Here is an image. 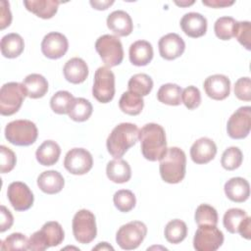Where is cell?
I'll return each instance as SVG.
<instances>
[{
  "mask_svg": "<svg viewBox=\"0 0 251 251\" xmlns=\"http://www.w3.org/2000/svg\"><path fill=\"white\" fill-rule=\"evenodd\" d=\"M247 217V214L244 210L239 208L228 209L223 218V224L226 229L230 233H236L238 228L244 219Z\"/></svg>",
  "mask_w": 251,
  "mask_h": 251,
  "instance_id": "d590c367",
  "label": "cell"
},
{
  "mask_svg": "<svg viewBox=\"0 0 251 251\" xmlns=\"http://www.w3.org/2000/svg\"><path fill=\"white\" fill-rule=\"evenodd\" d=\"M236 21L231 17H221L214 25V31L218 38L222 40H229L234 36Z\"/></svg>",
  "mask_w": 251,
  "mask_h": 251,
  "instance_id": "8d00e7d4",
  "label": "cell"
},
{
  "mask_svg": "<svg viewBox=\"0 0 251 251\" xmlns=\"http://www.w3.org/2000/svg\"><path fill=\"white\" fill-rule=\"evenodd\" d=\"M61 155V148L54 140H45L35 152L37 162L42 166L55 165Z\"/></svg>",
  "mask_w": 251,
  "mask_h": 251,
  "instance_id": "4316f807",
  "label": "cell"
},
{
  "mask_svg": "<svg viewBox=\"0 0 251 251\" xmlns=\"http://www.w3.org/2000/svg\"><path fill=\"white\" fill-rule=\"evenodd\" d=\"M164 234L168 242L173 244L180 243L187 235V226L179 219L172 220L167 224Z\"/></svg>",
  "mask_w": 251,
  "mask_h": 251,
  "instance_id": "d6a6232c",
  "label": "cell"
},
{
  "mask_svg": "<svg viewBox=\"0 0 251 251\" xmlns=\"http://www.w3.org/2000/svg\"><path fill=\"white\" fill-rule=\"evenodd\" d=\"M93 166L92 155L84 148H73L67 152L64 159L65 169L76 176L85 175Z\"/></svg>",
  "mask_w": 251,
  "mask_h": 251,
  "instance_id": "4fadbf2b",
  "label": "cell"
},
{
  "mask_svg": "<svg viewBox=\"0 0 251 251\" xmlns=\"http://www.w3.org/2000/svg\"><path fill=\"white\" fill-rule=\"evenodd\" d=\"M73 233L75 240L81 244H87L97 235L95 216L86 209L77 211L73 218Z\"/></svg>",
  "mask_w": 251,
  "mask_h": 251,
  "instance_id": "ba28073f",
  "label": "cell"
},
{
  "mask_svg": "<svg viewBox=\"0 0 251 251\" xmlns=\"http://www.w3.org/2000/svg\"><path fill=\"white\" fill-rule=\"evenodd\" d=\"M128 91L133 92L139 96L148 95L153 88V80L146 74L133 75L127 83Z\"/></svg>",
  "mask_w": 251,
  "mask_h": 251,
  "instance_id": "836d02e7",
  "label": "cell"
},
{
  "mask_svg": "<svg viewBox=\"0 0 251 251\" xmlns=\"http://www.w3.org/2000/svg\"><path fill=\"white\" fill-rule=\"evenodd\" d=\"M247 50H251V25L250 22H236L234 36Z\"/></svg>",
  "mask_w": 251,
  "mask_h": 251,
  "instance_id": "b9f144b4",
  "label": "cell"
},
{
  "mask_svg": "<svg viewBox=\"0 0 251 251\" xmlns=\"http://www.w3.org/2000/svg\"><path fill=\"white\" fill-rule=\"evenodd\" d=\"M37 185L40 190L46 194H56L63 189L65 180L59 172L50 170L45 171L38 176Z\"/></svg>",
  "mask_w": 251,
  "mask_h": 251,
  "instance_id": "cb8c5ba5",
  "label": "cell"
},
{
  "mask_svg": "<svg viewBox=\"0 0 251 251\" xmlns=\"http://www.w3.org/2000/svg\"><path fill=\"white\" fill-rule=\"evenodd\" d=\"M61 2L55 0H25L24 5L27 11L33 13L37 17L47 20L51 19L58 11Z\"/></svg>",
  "mask_w": 251,
  "mask_h": 251,
  "instance_id": "484cf974",
  "label": "cell"
},
{
  "mask_svg": "<svg viewBox=\"0 0 251 251\" xmlns=\"http://www.w3.org/2000/svg\"><path fill=\"white\" fill-rule=\"evenodd\" d=\"M175 3H176V5H178V6H180V7H186V6L192 5V4L194 3V1H180V2L176 1Z\"/></svg>",
  "mask_w": 251,
  "mask_h": 251,
  "instance_id": "f5cc1de1",
  "label": "cell"
},
{
  "mask_svg": "<svg viewBox=\"0 0 251 251\" xmlns=\"http://www.w3.org/2000/svg\"><path fill=\"white\" fill-rule=\"evenodd\" d=\"M0 215H1V221H0V231L4 232L5 230L9 229L14 223V218L12 213L4 206L1 205V210H0Z\"/></svg>",
  "mask_w": 251,
  "mask_h": 251,
  "instance_id": "7dc6e473",
  "label": "cell"
},
{
  "mask_svg": "<svg viewBox=\"0 0 251 251\" xmlns=\"http://www.w3.org/2000/svg\"><path fill=\"white\" fill-rule=\"evenodd\" d=\"M226 197L236 203H242L246 201L250 196L249 182L240 176L231 177L224 186Z\"/></svg>",
  "mask_w": 251,
  "mask_h": 251,
  "instance_id": "44dd1931",
  "label": "cell"
},
{
  "mask_svg": "<svg viewBox=\"0 0 251 251\" xmlns=\"http://www.w3.org/2000/svg\"><path fill=\"white\" fill-rule=\"evenodd\" d=\"M139 129L131 123H122L116 126L109 134L106 146L107 150L115 159H121L124 154L133 146L138 139Z\"/></svg>",
  "mask_w": 251,
  "mask_h": 251,
  "instance_id": "7a4b0ae2",
  "label": "cell"
},
{
  "mask_svg": "<svg viewBox=\"0 0 251 251\" xmlns=\"http://www.w3.org/2000/svg\"><path fill=\"white\" fill-rule=\"evenodd\" d=\"M194 219L198 226H217L219 217L214 207L208 204H201L195 211Z\"/></svg>",
  "mask_w": 251,
  "mask_h": 251,
  "instance_id": "74e56055",
  "label": "cell"
},
{
  "mask_svg": "<svg viewBox=\"0 0 251 251\" xmlns=\"http://www.w3.org/2000/svg\"><path fill=\"white\" fill-rule=\"evenodd\" d=\"M92 95L100 103H109L115 96V75L110 68L99 67L94 74Z\"/></svg>",
  "mask_w": 251,
  "mask_h": 251,
  "instance_id": "30bf717a",
  "label": "cell"
},
{
  "mask_svg": "<svg viewBox=\"0 0 251 251\" xmlns=\"http://www.w3.org/2000/svg\"><path fill=\"white\" fill-rule=\"evenodd\" d=\"M158 47L161 57L171 61L180 57L183 54L185 43L177 33L171 32L160 38Z\"/></svg>",
  "mask_w": 251,
  "mask_h": 251,
  "instance_id": "2e32d148",
  "label": "cell"
},
{
  "mask_svg": "<svg viewBox=\"0 0 251 251\" xmlns=\"http://www.w3.org/2000/svg\"><path fill=\"white\" fill-rule=\"evenodd\" d=\"M224 243V234L217 226H198L193 247L197 251H216Z\"/></svg>",
  "mask_w": 251,
  "mask_h": 251,
  "instance_id": "8fae6325",
  "label": "cell"
},
{
  "mask_svg": "<svg viewBox=\"0 0 251 251\" xmlns=\"http://www.w3.org/2000/svg\"><path fill=\"white\" fill-rule=\"evenodd\" d=\"M26 96L32 99L43 97L48 91L47 79L39 74H30L23 81Z\"/></svg>",
  "mask_w": 251,
  "mask_h": 251,
  "instance_id": "83f0119b",
  "label": "cell"
},
{
  "mask_svg": "<svg viewBox=\"0 0 251 251\" xmlns=\"http://www.w3.org/2000/svg\"><path fill=\"white\" fill-rule=\"evenodd\" d=\"M114 3V1H90V5L96 10H106Z\"/></svg>",
  "mask_w": 251,
  "mask_h": 251,
  "instance_id": "f907efd6",
  "label": "cell"
},
{
  "mask_svg": "<svg viewBox=\"0 0 251 251\" xmlns=\"http://www.w3.org/2000/svg\"><path fill=\"white\" fill-rule=\"evenodd\" d=\"M206 94L214 100H224L230 93V80L225 75H213L208 76L203 84Z\"/></svg>",
  "mask_w": 251,
  "mask_h": 251,
  "instance_id": "e0dca14e",
  "label": "cell"
},
{
  "mask_svg": "<svg viewBox=\"0 0 251 251\" xmlns=\"http://www.w3.org/2000/svg\"><path fill=\"white\" fill-rule=\"evenodd\" d=\"M75 97L72 93L66 90L57 91L50 99V107L52 111L59 115L68 114L72 102Z\"/></svg>",
  "mask_w": 251,
  "mask_h": 251,
  "instance_id": "e575fe53",
  "label": "cell"
},
{
  "mask_svg": "<svg viewBox=\"0 0 251 251\" xmlns=\"http://www.w3.org/2000/svg\"><path fill=\"white\" fill-rule=\"evenodd\" d=\"M234 94L242 101L251 100V80L250 77L244 76L238 78L234 83Z\"/></svg>",
  "mask_w": 251,
  "mask_h": 251,
  "instance_id": "f6af8a7d",
  "label": "cell"
},
{
  "mask_svg": "<svg viewBox=\"0 0 251 251\" xmlns=\"http://www.w3.org/2000/svg\"><path fill=\"white\" fill-rule=\"evenodd\" d=\"M7 196L12 207L19 212L28 210L34 201L29 187L22 181H13L7 189Z\"/></svg>",
  "mask_w": 251,
  "mask_h": 251,
  "instance_id": "5bb4252c",
  "label": "cell"
},
{
  "mask_svg": "<svg viewBox=\"0 0 251 251\" xmlns=\"http://www.w3.org/2000/svg\"><path fill=\"white\" fill-rule=\"evenodd\" d=\"M25 96L26 92L23 83L12 81L3 84L0 89V114L12 116L17 113Z\"/></svg>",
  "mask_w": 251,
  "mask_h": 251,
  "instance_id": "8992f818",
  "label": "cell"
},
{
  "mask_svg": "<svg viewBox=\"0 0 251 251\" xmlns=\"http://www.w3.org/2000/svg\"><path fill=\"white\" fill-rule=\"evenodd\" d=\"M92 110V105L87 99L77 97L72 102L68 115L69 118L75 122H84L90 118Z\"/></svg>",
  "mask_w": 251,
  "mask_h": 251,
  "instance_id": "1f68e13d",
  "label": "cell"
},
{
  "mask_svg": "<svg viewBox=\"0 0 251 251\" xmlns=\"http://www.w3.org/2000/svg\"><path fill=\"white\" fill-rule=\"evenodd\" d=\"M186 156L178 147H171L160 160V175L162 179L168 183H178L185 176Z\"/></svg>",
  "mask_w": 251,
  "mask_h": 251,
  "instance_id": "3957f363",
  "label": "cell"
},
{
  "mask_svg": "<svg viewBox=\"0 0 251 251\" xmlns=\"http://www.w3.org/2000/svg\"><path fill=\"white\" fill-rule=\"evenodd\" d=\"M107 26L118 36H127L133 29L130 16L123 10L114 11L107 17Z\"/></svg>",
  "mask_w": 251,
  "mask_h": 251,
  "instance_id": "ffe728a7",
  "label": "cell"
},
{
  "mask_svg": "<svg viewBox=\"0 0 251 251\" xmlns=\"http://www.w3.org/2000/svg\"><path fill=\"white\" fill-rule=\"evenodd\" d=\"M202 4L211 8H225L234 4V1L227 0H202Z\"/></svg>",
  "mask_w": 251,
  "mask_h": 251,
  "instance_id": "681fc988",
  "label": "cell"
},
{
  "mask_svg": "<svg viewBox=\"0 0 251 251\" xmlns=\"http://www.w3.org/2000/svg\"><path fill=\"white\" fill-rule=\"evenodd\" d=\"M114 205L115 207L123 213H127L131 211L135 204H136V198L132 191L128 189H121L118 190L113 197Z\"/></svg>",
  "mask_w": 251,
  "mask_h": 251,
  "instance_id": "f35d334b",
  "label": "cell"
},
{
  "mask_svg": "<svg viewBox=\"0 0 251 251\" xmlns=\"http://www.w3.org/2000/svg\"><path fill=\"white\" fill-rule=\"evenodd\" d=\"M147 234V226L140 221H131L123 225L117 231L116 241L124 250L136 249Z\"/></svg>",
  "mask_w": 251,
  "mask_h": 251,
  "instance_id": "9c48e42d",
  "label": "cell"
},
{
  "mask_svg": "<svg viewBox=\"0 0 251 251\" xmlns=\"http://www.w3.org/2000/svg\"><path fill=\"white\" fill-rule=\"evenodd\" d=\"M180 27L187 36L198 38L207 31V19L199 13L189 12L181 18Z\"/></svg>",
  "mask_w": 251,
  "mask_h": 251,
  "instance_id": "d6986e66",
  "label": "cell"
},
{
  "mask_svg": "<svg viewBox=\"0 0 251 251\" xmlns=\"http://www.w3.org/2000/svg\"><path fill=\"white\" fill-rule=\"evenodd\" d=\"M217 154L216 143L208 137L197 139L190 148V157L195 164L203 165L212 161Z\"/></svg>",
  "mask_w": 251,
  "mask_h": 251,
  "instance_id": "ac0fdd59",
  "label": "cell"
},
{
  "mask_svg": "<svg viewBox=\"0 0 251 251\" xmlns=\"http://www.w3.org/2000/svg\"><path fill=\"white\" fill-rule=\"evenodd\" d=\"M0 171L2 174L11 172L17 162L16 154L5 145L0 146Z\"/></svg>",
  "mask_w": 251,
  "mask_h": 251,
  "instance_id": "ee69618b",
  "label": "cell"
},
{
  "mask_svg": "<svg viewBox=\"0 0 251 251\" xmlns=\"http://www.w3.org/2000/svg\"><path fill=\"white\" fill-rule=\"evenodd\" d=\"M182 89L176 83H166L160 86L157 92V99L166 105L178 106L181 103Z\"/></svg>",
  "mask_w": 251,
  "mask_h": 251,
  "instance_id": "4dcf8cb0",
  "label": "cell"
},
{
  "mask_svg": "<svg viewBox=\"0 0 251 251\" xmlns=\"http://www.w3.org/2000/svg\"><path fill=\"white\" fill-rule=\"evenodd\" d=\"M129 61L132 65L142 67L148 65L153 59V47L146 40H137L133 42L128 51Z\"/></svg>",
  "mask_w": 251,
  "mask_h": 251,
  "instance_id": "603a6c76",
  "label": "cell"
},
{
  "mask_svg": "<svg viewBox=\"0 0 251 251\" xmlns=\"http://www.w3.org/2000/svg\"><path fill=\"white\" fill-rule=\"evenodd\" d=\"M64 238L65 232L62 226L55 221L47 222L29 237L28 250L43 251L49 247L58 246Z\"/></svg>",
  "mask_w": 251,
  "mask_h": 251,
  "instance_id": "277c9868",
  "label": "cell"
},
{
  "mask_svg": "<svg viewBox=\"0 0 251 251\" xmlns=\"http://www.w3.org/2000/svg\"><path fill=\"white\" fill-rule=\"evenodd\" d=\"M138 139L143 157L151 162L160 161L167 152L166 132L162 126L149 123L139 129Z\"/></svg>",
  "mask_w": 251,
  "mask_h": 251,
  "instance_id": "6da1fadb",
  "label": "cell"
},
{
  "mask_svg": "<svg viewBox=\"0 0 251 251\" xmlns=\"http://www.w3.org/2000/svg\"><path fill=\"white\" fill-rule=\"evenodd\" d=\"M243 160V155L238 147L231 146L226 148L221 159V164L224 169L227 171H233L240 167Z\"/></svg>",
  "mask_w": 251,
  "mask_h": 251,
  "instance_id": "ab89813d",
  "label": "cell"
},
{
  "mask_svg": "<svg viewBox=\"0 0 251 251\" xmlns=\"http://www.w3.org/2000/svg\"><path fill=\"white\" fill-rule=\"evenodd\" d=\"M93 250H114V248L107 242H100L96 247L93 248Z\"/></svg>",
  "mask_w": 251,
  "mask_h": 251,
  "instance_id": "816d5d0a",
  "label": "cell"
},
{
  "mask_svg": "<svg viewBox=\"0 0 251 251\" xmlns=\"http://www.w3.org/2000/svg\"><path fill=\"white\" fill-rule=\"evenodd\" d=\"M0 21H1V24H0V28L1 29H4L5 27L9 26L11 25V22H12V14H11V11H10V4L9 2L5 1V0H2L0 2Z\"/></svg>",
  "mask_w": 251,
  "mask_h": 251,
  "instance_id": "bcb514c9",
  "label": "cell"
},
{
  "mask_svg": "<svg viewBox=\"0 0 251 251\" xmlns=\"http://www.w3.org/2000/svg\"><path fill=\"white\" fill-rule=\"evenodd\" d=\"M0 48L1 53L5 58L14 59L23 53L25 49V42L20 34L12 32L2 37Z\"/></svg>",
  "mask_w": 251,
  "mask_h": 251,
  "instance_id": "f1b7e54d",
  "label": "cell"
},
{
  "mask_svg": "<svg viewBox=\"0 0 251 251\" xmlns=\"http://www.w3.org/2000/svg\"><path fill=\"white\" fill-rule=\"evenodd\" d=\"M106 174L111 181L115 183H125L131 177V169L126 161L123 159H114L108 162Z\"/></svg>",
  "mask_w": 251,
  "mask_h": 251,
  "instance_id": "d4e9b609",
  "label": "cell"
},
{
  "mask_svg": "<svg viewBox=\"0 0 251 251\" xmlns=\"http://www.w3.org/2000/svg\"><path fill=\"white\" fill-rule=\"evenodd\" d=\"M237 232H239V234L242 237H244L245 239L249 240L251 238V219H250V217L247 216L244 219V221L240 225Z\"/></svg>",
  "mask_w": 251,
  "mask_h": 251,
  "instance_id": "c3c4849f",
  "label": "cell"
},
{
  "mask_svg": "<svg viewBox=\"0 0 251 251\" xmlns=\"http://www.w3.org/2000/svg\"><path fill=\"white\" fill-rule=\"evenodd\" d=\"M95 49L106 67H116L123 62L124 49L118 36L104 34L95 42Z\"/></svg>",
  "mask_w": 251,
  "mask_h": 251,
  "instance_id": "52a82bcc",
  "label": "cell"
},
{
  "mask_svg": "<svg viewBox=\"0 0 251 251\" xmlns=\"http://www.w3.org/2000/svg\"><path fill=\"white\" fill-rule=\"evenodd\" d=\"M69 49V42L67 37L57 31L47 33L41 42V51L43 55L49 59L62 58Z\"/></svg>",
  "mask_w": 251,
  "mask_h": 251,
  "instance_id": "9a60e30c",
  "label": "cell"
},
{
  "mask_svg": "<svg viewBox=\"0 0 251 251\" xmlns=\"http://www.w3.org/2000/svg\"><path fill=\"white\" fill-rule=\"evenodd\" d=\"M181 103L188 110L196 109L201 103V93L196 86L189 85L181 92Z\"/></svg>",
  "mask_w": 251,
  "mask_h": 251,
  "instance_id": "7bdbcfd3",
  "label": "cell"
},
{
  "mask_svg": "<svg viewBox=\"0 0 251 251\" xmlns=\"http://www.w3.org/2000/svg\"><path fill=\"white\" fill-rule=\"evenodd\" d=\"M119 107L125 114L136 116L141 113L144 107V100L141 96L133 92L126 91L120 98Z\"/></svg>",
  "mask_w": 251,
  "mask_h": 251,
  "instance_id": "f546056e",
  "label": "cell"
},
{
  "mask_svg": "<svg viewBox=\"0 0 251 251\" xmlns=\"http://www.w3.org/2000/svg\"><path fill=\"white\" fill-rule=\"evenodd\" d=\"M251 129V107L238 108L228 119L226 131L232 139H243L248 136Z\"/></svg>",
  "mask_w": 251,
  "mask_h": 251,
  "instance_id": "7c38bea8",
  "label": "cell"
},
{
  "mask_svg": "<svg viewBox=\"0 0 251 251\" xmlns=\"http://www.w3.org/2000/svg\"><path fill=\"white\" fill-rule=\"evenodd\" d=\"M63 74L69 82L78 84L83 82L88 76V67L84 60L78 57H74L66 62Z\"/></svg>",
  "mask_w": 251,
  "mask_h": 251,
  "instance_id": "7402d4cb",
  "label": "cell"
},
{
  "mask_svg": "<svg viewBox=\"0 0 251 251\" xmlns=\"http://www.w3.org/2000/svg\"><path fill=\"white\" fill-rule=\"evenodd\" d=\"M1 250H28L27 237L20 232L11 233L1 241Z\"/></svg>",
  "mask_w": 251,
  "mask_h": 251,
  "instance_id": "60d3db41",
  "label": "cell"
},
{
  "mask_svg": "<svg viewBox=\"0 0 251 251\" xmlns=\"http://www.w3.org/2000/svg\"><path fill=\"white\" fill-rule=\"evenodd\" d=\"M37 136V127L29 120H16L5 127L6 139L17 146H29L35 142Z\"/></svg>",
  "mask_w": 251,
  "mask_h": 251,
  "instance_id": "5b68a950",
  "label": "cell"
}]
</instances>
